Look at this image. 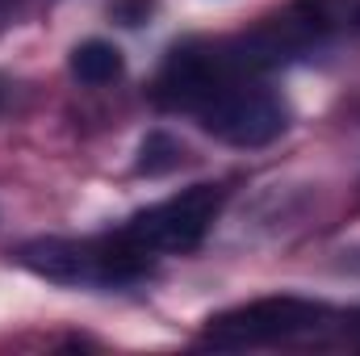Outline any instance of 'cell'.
<instances>
[{"instance_id": "cell-3", "label": "cell", "mask_w": 360, "mask_h": 356, "mask_svg": "<svg viewBox=\"0 0 360 356\" xmlns=\"http://www.w3.org/2000/svg\"><path fill=\"white\" fill-rule=\"evenodd\" d=\"M331 306L306 302V298H256L248 306H235L218 319L205 323L201 344L214 348H264V344H285L297 336H310L327 327Z\"/></svg>"}, {"instance_id": "cell-2", "label": "cell", "mask_w": 360, "mask_h": 356, "mask_svg": "<svg viewBox=\"0 0 360 356\" xmlns=\"http://www.w3.org/2000/svg\"><path fill=\"white\" fill-rule=\"evenodd\" d=\"M222 201H226V189L222 184H193V189H184L176 197L160 201V205L139 210L122 227V239L134 243L147 256H180V252H193L210 235Z\"/></svg>"}, {"instance_id": "cell-6", "label": "cell", "mask_w": 360, "mask_h": 356, "mask_svg": "<svg viewBox=\"0 0 360 356\" xmlns=\"http://www.w3.org/2000/svg\"><path fill=\"white\" fill-rule=\"evenodd\" d=\"M176 164H180V143L172 139V134L155 130V134H147V139H143V160H139V172L160 177V172H172Z\"/></svg>"}, {"instance_id": "cell-5", "label": "cell", "mask_w": 360, "mask_h": 356, "mask_svg": "<svg viewBox=\"0 0 360 356\" xmlns=\"http://www.w3.org/2000/svg\"><path fill=\"white\" fill-rule=\"evenodd\" d=\"M72 76L80 84H113L122 76V51L105 38H89L72 51Z\"/></svg>"}, {"instance_id": "cell-1", "label": "cell", "mask_w": 360, "mask_h": 356, "mask_svg": "<svg viewBox=\"0 0 360 356\" xmlns=\"http://www.w3.org/2000/svg\"><path fill=\"white\" fill-rule=\"evenodd\" d=\"M155 256L122 239V231L101 239H34L17 248V265L59 281V285H130L147 276Z\"/></svg>"}, {"instance_id": "cell-4", "label": "cell", "mask_w": 360, "mask_h": 356, "mask_svg": "<svg viewBox=\"0 0 360 356\" xmlns=\"http://www.w3.org/2000/svg\"><path fill=\"white\" fill-rule=\"evenodd\" d=\"M197 122L205 134H214L226 147H269L289 126L285 105L256 80H239V84H226L222 92H214L197 109Z\"/></svg>"}]
</instances>
